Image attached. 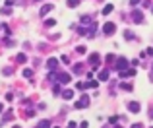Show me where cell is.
<instances>
[{
	"label": "cell",
	"mask_w": 153,
	"mask_h": 128,
	"mask_svg": "<svg viewBox=\"0 0 153 128\" xmlns=\"http://www.w3.org/2000/svg\"><path fill=\"white\" fill-rule=\"evenodd\" d=\"M0 113H2V103H0Z\"/></svg>",
	"instance_id": "obj_21"
},
{
	"label": "cell",
	"mask_w": 153,
	"mask_h": 128,
	"mask_svg": "<svg viewBox=\"0 0 153 128\" xmlns=\"http://www.w3.org/2000/svg\"><path fill=\"white\" fill-rule=\"evenodd\" d=\"M149 117H151V118H153V111H151V113H149Z\"/></svg>",
	"instance_id": "obj_20"
},
{
	"label": "cell",
	"mask_w": 153,
	"mask_h": 128,
	"mask_svg": "<svg viewBox=\"0 0 153 128\" xmlns=\"http://www.w3.org/2000/svg\"><path fill=\"white\" fill-rule=\"evenodd\" d=\"M114 29H116V25H114V23H111V22H107V23L103 25L105 35H112V33H114Z\"/></svg>",
	"instance_id": "obj_2"
},
{
	"label": "cell",
	"mask_w": 153,
	"mask_h": 128,
	"mask_svg": "<svg viewBox=\"0 0 153 128\" xmlns=\"http://www.w3.org/2000/svg\"><path fill=\"white\" fill-rule=\"evenodd\" d=\"M99 80H101V82H107L108 80V70H103L101 74H99Z\"/></svg>",
	"instance_id": "obj_8"
},
{
	"label": "cell",
	"mask_w": 153,
	"mask_h": 128,
	"mask_svg": "<svg viewBox=\"0 0 153 128\" xmlns=\"http://www.w3.org/2000/svg\"><path fill=\"white\" fill-rule=\"evenodd\" d=\"M49 124H51V122H49V121H43V122H41V124H39V128H49Z\"/></svg>",
	"instance_id": "obj_16"
},
{
	"label": "cell",
	"mask_w": 153,
	"mask_h": 128,
	"mask_svg": "<svg viewBox=\"0 0 153 128\" xmlns=\"http://www.w3.org/2000/svg\"><path fill=\"white\" fill-rule=\"evenodd\" d=\"M151 12H153V6H151Z\"/></svg>",
	"instance_id": "obj_22"
},
{
	"label": "cell",
	"mask_w": 153,
	"mask_h": 128,
	"mask_svg": "<svg viewBox=\"0 0 153 128\" xmlns=\"http://www.w3.org/2000/svg\"><path fill=\"white\" fill-rule=\"evenodd\" d=\"M62 97H64V99H66V101H68V99H72V97H74V93H72L70 89H66V91H64V93H62Z\"/></svg>",
	"instance_id": "obj_12"
},
{
	"label": "cell",
	"mask_w": 153,
	"mask_h": 128,
	"mask_svg": "<svg viewBox=\"0 0 153 128\" xmlns=\"http://www.w3.org/2000/svg\"><path fill=\"white\" fill-rule=\"evenodd\" d=\"M132 19H134L136 23H142V22H143V14H142L140 10H136L134 14H132Z\"/></svg>",
	"instance_id": "obj_3"
},
{
	"label": "cell",
	"mask_w": 153,
	"mask_h": 128,
	"mask_svg": "<svg viewBox=\"0 0 153 128\" xmlns=\"http://www.w3.org/2000/svg\"><path fill=\"white\" fill-rule=\"evenodd\" d=\"M116 62H118V64H116V68H118L120 72H122V70H126V66H128V60H126V58H118Z\"/></svg>",
	"instance_id": "obj_5"
},
{
	"label": "cell",
	"mask_w": 153,
	"mask_h": 128,
	"mask_svg": "<svg viewBox=\"0 0 153 128\" xmlns=\"http://www.w3.org/2000/svg\"><path fill=\"white\" fill-rule=\"evenodd\" d=\"M23 76H25V78H31V76H33V72H31V70H23Z\"/></svg>",
	"instance_id": "obj_17"
},
{
	"label": "cell",
	"mask_w": 153,
	"mask_h": 128,
	"mask_svg": "<svg viewBox=\"0 0 153 128\" xmlns=\"http://www.w3.org/2000/svg\"><path fill=\"white\" fill-rule=\"evenodd\" d=\"M112 12V4H107V6L103 8V16H107V14H111Z\"/></svg>",
	"instance_id": "obj_11"
},
{
	"label": "cell",
	"mask_w": 153,
	"mask_h": 128,
	"mask_svg": "<svg viewBox=\"0 0 153 128\" xmlns=\"http://www.w3.org/2000/svg\"><path fill=\"white\" fill-rule=\"evenodd\" d=\"M151 72H153V70H151Z\"/></svg>",
	"instance_id": "obj_23"
},
{
	"label": "cell",
	"mask_w": 153,
	"mask_h": 128,
	"mask_svg": "<svg viewBox=\"0 0 153 128\" xmlns=\"http://www.w3.org/2000/svg\"><path fill=\"white\" fill-rule=\"evenodd\" d=\"M128 109H130V113H140V103L130 101V103H128Z\"/></svg>",
	"instance_id": "obj_4"
},
{
	"label": "cell",
	"mask_w": 153,
	"mask_h": 128,
	"mask_svg": "<svg viewBox=\"0 0 153 128\" xmlns=\"http://www.w3.org/2000/svg\"><path fill=\"white\" fill-rule=\"evenodd\" d=\"M89 64H93L95 68L99 66V54H97V53H93V54L89 57Z\"/></svg>",
	"instance_id": "obj_6"
},
{
	"label": "cell",
	"mask_w": 153,
	"mask_h": 128,
	"mask_svg": "<svg viewBox=\"0 0 153 128\" xmlns=\"http://www.w3.org/2000/svg\"><path fill=\"white\" fill-rule=\"evenodd\" d=\"M124 37H126L128 41H132V39H134V33H132V31H124Z\"/></svg>",
	"instance_id": "obj_13"
},
{
	"label": "cell",
	"mask_w": 153,
	"mask_h": 128,
	"mask_svg": "<svg viewBox=\"0 0 153 128\" xmlns=\"http://www.w3.org/2000/svg\"><path fill=\"white\" fill-rule=\"evenodd\" d=\"M87 105H89V95H82V99L76 103V109H83Z\"/></svg>",
	"instance_id": "obj_1"
},
{
	"label": "cell",
	"mask_w": 153,
	"mask_h": 128,
	"mask_svg": "<svg viewBox=\"0 0 153 128\" xmlns=\"http://www.w3.org/2000/svg\"><path fill=\"white\" fill-rule=\"evenodd\" d=\"M132 128H142V124H140V122L138 124H132Z\"/></svg>",
	"instance_id": "obj_19"
},
{
	"label": "cell",
	"mask_w": 153,
	"mask_h": 128,
	"mask_svg": "<svg viewBox=\"0 0 153 128\" xmlns=\"http://www.w3.org/2000/svg\"><path fill=\"white\" fill-rule=\"evenodd\" d=\"M51 10H52V4H47V6H43V8H41V16H45L47 12H51Z\"/></svg>",
	"instance_id": "obj_10"
},
{
	"label": "cell",
	"mask_w": 153,
	"mask_h": 128,
	"mask_svg": "<svg viewBox=\"0 0 153 128\" xmlns=\"http://www.w3.org/2000/svg\"><path fill=\"white\" fill-rule=\"evenodd\" d=\"M78 4H79V0H68V6L70 8H76Z\"/></svg>",
	"instance_id": "obj_14"
},
{
	"label": "cell",
	"mask_w": 153,
	"mask_h": 128,
	"mask_svg": "<svg viewBox=\"0 0 153 128\" xmlns=\"http://www.w3.org/2000/svg\"><path fill=\"white\" fill-rule=\"evenodd\" d=\"M89 22H91L89 16H82V23H89Z\"/></svg>",
	"instance_id": "obj_15"
},
{
	"label": "cell",
	"mask_w": 153,
	"mask_h": 128,
	"mask_svg": "<svg viewBox=\"0 0 153 128\" xmlns=\"http://www.w3.org/2000/svg\"><path fill=\"white\" fill-rule=\"evenodd\" d=\"M56 64H58V62H56V58H49V62H47V66H49L51 70H54V68H56Z\"/></svg>",
	"instance_id": "obj_9"
},
{
	"label": "cell",
	"mask_w": 153,
	"mask_h": 128,
	"mask_svg": "<svg viewBox=\"0 0 153 128\" xmlns=\"http://www.w3.org/2000/svg\"><path fill=\"white\" fill-rule=\"evenodd\" d=\"M140 2H142V0H130V4H132V6H138Z\"/></svg>",
	"instance_id": "obj_18"
},
{
	"label": "cell",
	"mask_w": 153,
	"mask_h": 128,
	"mask_svg": "<svg viewBox=\"0 0 153 128\" xmlns=\"http://www.w3.org/2000/svg\"><path fill=\"white\" fill-rule=\"evenodd\" d=\"M58 82L68 83V82H70V76H68V74H60V76H58Z\"/></svg>",
	"instance_id": "obj_7"
}]
</instances>
